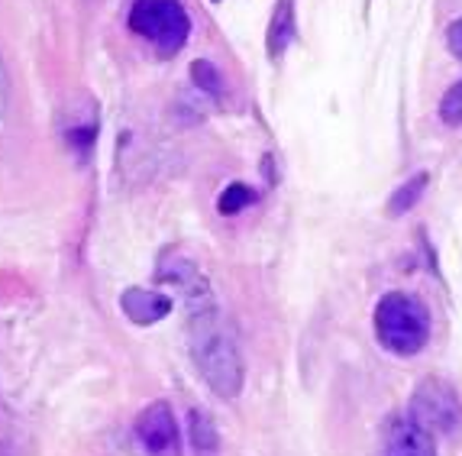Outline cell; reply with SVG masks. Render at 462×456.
Here are the masks:
<instances>
[{"label":"cell","instance_id":"obj_3","mask_svg":"<svg viewBox=\"0 0 462 456\" xmlns=\"http://www.w3.org/2000/svg\"><path fill=\"white\" fill-rule=\"evenodd\" d=\"M130 30L149 39L162 55H175L191 36V20L178 0H133Z\"/></svg>","mask_w":462,"mask_h":456},{"label":"cell","instance_id":"obj_16","mask_svg":"<svg viewBox=\"0 0 462 456\" xmlns=\"http://www.w3.org/2000/svg\"><path fill=\"white\" fill-rule=\"evenodd\" d=\"M447 42H449V52L456 55L462 62V20H456V23H449L447 30Z\"/></svg>","mask_w":462,"mask_h":456},{"label":"cell","instance_id":"obj_12","mask_svg":"<svg viewBox=\"0 0 462 456\" xmlns=\"http://www.w3.org/2000/svg\"><path fill=\"white\" fill-rule=\"evenodd\" d=\"M427 181H430V175H427V172H417L411 181H404V185H401L398 191L392 194V201H388V214H392V217L408 214V210L414 208L420 198H424Z\"/></svg>","mask_w":462,"mask_h":456},{"label":"cell","instance_id":"obj_4","mask_svg":"<svg viewBox=\"0 0 462 456\" xmlns=\"http://www.w3.org/2000/svg\"><path fill=\"white\" fill-rule=\"evenodd\" d=\"M411 414H414L430 433H453L462 421L459 395L443 379H424L414 392Z\"/></svg>","mask_w":462,"mask_h":456},{"label":"cell","instance_id":"obj_10","mask_svg":"<svg viewBox=\"0 0 462 456\" xmlns=\"http://www.w3.org/2000/svg\"><path fill=\"white\" fill-rule=\"evenodd\" d=\"M291 42H294V0H278L275 14H272L269 33H265L269 59H282Z\"/></svg>","mask_w":462,"mask_h":456},{"label":"cell","instance_id":"obj_6","mask_svg":"<svg viewBox=\"0 0 462 456\" xmlns=\"http://www.w3.org/2000/svg\"><path fill=\"white\" fill-rule=\"evenodd\" d=\"M97 104L88 98V94H78L59 114V130H62V140L69 146V153L75 155L78 163H88L94 153V143H97Z\"/></svg>","mask_w":462,"mask_h":456},{"label":"cell","instance_id":"obj_1","mask_svg":"<svg viewBox=\"0 0 462 456\" xmlns=\"http://www.w3.org/2000/svg\"><path fill=\"white\" fill-rule=\"evenodd\" d=\"M188 343H191L194 366H198L200 379L217 398H236L243 392V356H239L236 337L230 327L220 321L217 308L191 314L188 324Z\"/></svg>","mask_w":462,"mask_h":456},{"label":"cell","instance_id":"obj_5","mask_svg":"<svg viewBox=\"0 0 462 456\" xmlns=\"http://www.w3.org/2000/svg\"><path fill=\"white\" fill-rule=\"evenodd\" d=\"M155 279L162 282V285L175 288V292L188 302V311H191V314H200V311L214 308V294H210L208 279L200 275V269L191 263V259H185V256L175 253V249L159 256Z\"/></svg>","mask_w":462,"mask_h":456},{"label":"cell","instance_id":"obj_7","mask_svg":"<svg viewBox=\"0 0 462 456\" xmlns=\"http://www.w3.org/2000/svg\"><path fill=\"white\" fill-rule=\"evenodd\" d=\"M136 441L149 456H181V437L169 402H152L139 411Z\"/></svg>","mask_w":462,"mask_h":456},{"label":"cell","instance_id":"obj_17","mask_svg":"<svg viewBox=\"0 0 462 456\" xmlns=\"http://www.w3.org/2000/svg\"><path fill=\"white\" fill-rule=\"evenodd\" d=\"M7 94H10V81H7V69H4V59H0V120L7 114Z\"/></svg>","mask_w":462,"mask_h":456},{"label":"cell","instance_id":"obj_15","mask_svg":"<svg viewBox=\"0 0 462 456\" xmlns=\"http://www.w3.org/2000/svg\"><path fill=\"white\" fill-rule=\"evenodd\" d=\"M439 120L447 126H462V81H456L443 101H439Z\"/></svg>","mask_w":462,"mask_h":456},{"label":"cell","instance_id":"obj_11","mask_svg":"<svg viewBox=\"0 0 462 456\" xmlns=\"http://www.w3.org/2000/svg\"><path fill=\"white\" fill-rule=\"evenodd\" d=\"M188 433H191V447L198 456H217L220 450V437H217V427L210 421L208 411H188Z\"/></svg>","mask_w":462,"mask_h":456},{"label":"cell","instance_id":"obj_13","mask_svg":"<svg viewBox=\"0 0 462 456\" xmlns=\"http://www.w3.org/2000/svg\"><path fill=\"white\" fill-rule=\"evenodd\" d=\"M191 81L198 85V91L210 94V98H224V78H220L217 65L208 62V59L191 62Z\"/></svg>","mask_w":462,"mask_h":456},{"label":"cell","instance_id":"obj_14","mask_svg":"<svg viewBox=\"0 0 462 456\" xmlns=\"http://www.w3.org/2000/svg\"><path fill=\"white\" fill-rule=\"evenodd\" d=\"M255 201V191L249 185H243V181H233V185L224 188V194H220V201H217V210L220 214H239L243 208H249V204Z\"/></svg>","mask_w":462,"mask_h":456},{"label":"cell","instance_id":"obj_8","mask_svg":"<svg viewBox=\"0 0 462 456\" xmlns=\"http://www.w3.org/2000/svg\"><path fill=\"white\" fill-rule=\"evenodd\" d=\"M378 456H437L433 453V433L414 414H398L388 421Z\"/></svg>","mask_w":462,"mask_h":456},{"label":"cell","instance_id":"obj_2","mask_svg":"<svg viewBox=\"0 0 462 456\" xmlns=\"http://www.w3.org/2000/svg\"><path fill=\"white\" fill-rule=\"evenodd\" d=\"M372 324H375V340L394 356H417L430 340V311L414 294H385L375 304Z\"/></svg>","mask_w":462,"mask_h":456},{"label":"cell","instance_id":"obj_9","mask_svg":"<svg viewBox=\"0 0 462 456\" xmlns=\"http://www.w3.org/2000/svg\"><path fill=\"white\" fill-rule=\"evenodd\" d=\"M120 308H124V314L130 317L133 324L149 327L171 314V298L169 294L149 292V288H126L120 294Z\"/></svg>","mask_w":462,"mask_h":456}]
</instances>
